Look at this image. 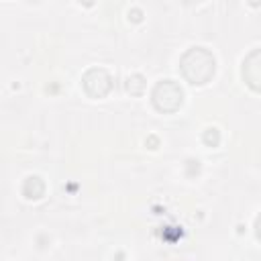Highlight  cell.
<instances>
[{
	"label": "cell",
	"mask_w": 261,
	"mask_h": 261,
	"mask_svg": "<svg viewBox=\"0 0 261 261\" xmlns=\"http://www.w3.org/2000/svg\"><path fill=\"white\" fill-rule=\"evenodd\" d=\"M179 69L184 77L194 86H204L212 80L216 71L214 55L204 47H192L188 49L179 59Z\"/></svg>",
	"instance_id": "cell-1"
},
{
	"label": "cell",
	"mask_w": 261,
	"mask_h": 261,
	"mask_svg": "<svg viewBox=\"0 0 261 261\" xmlns=\"http://www.w3.org/2000/svg\"><path fill=\"white\" fill-rule=\"evenodd\" d=\"M181 102H184V92L173 80H163V82H159L155 86V90H153V106L159 112L171 114V112L179 110Z\"/></svg>",
	"instance_id": "cell-2"
},
{
	"label": "cell",
	"mask_w": 261,
	"mask_h": 261,
	"mask_svg": "<svg viewBox=\"0 0 261 261\" xmlns=\"http://www.w3.org/2000/svg\"><path fill=\"white\" fill-rule=\"evenodd\" d=\"M82 84H84L86 94L92 96V98H104L112 90V77L102 67H94V69L86 71Z\"/></svg>",
	"instance_id": "cell-3"
},
{
	"label": "cell",
	"mask_w": 261,
	"mask_h": 261,
	"mask_svg": "<svg viewBox=\"0 0 261 261\" xmlns=\"http://www.w3.org/2000/svg\"><path fill=\"white\" fill-rule=\"evenodd\" d=\"M243 80L251 90L261 94V47L243 59Z\"/></svg>",
	"instance_id": "cell-4"
},
{
	"label": "cell",
	"mask_w": 261,
	"mask_h": 261,
	"mask_svg": "<svg viewBox=\"0 0 261 261\" xmlns=\"http://www.w3.org/2000/svg\"><path fill=\"white\" fill-rule=\"evenodd\" d=\"M43 192H45V184H43L37 175L27 177V181H24V186H22V194H24L29 200H39V198L43 196Z\"/></svg>",
	"instance_id": "cell-5"
},
{
	"label": "cell",
	"mask_w": 261,
	"mask_h": 261,
	"mask_svg": "<svg viewBox=\"0 0 261 261\" xmlns=\"http://www.w3.org/2000/svg\"><path fill=\"white\" fill-rule=\"evenodd\" d=\"M143 77L141 75H133V77H128V92L130 94H141L143 92Z\"/></svg>",
	"instance_id": "cell-6"
},
{
	"label": "cell",
	"mask_w": 261,
	"mask_h": 261,
	"mask_svg": "<svg viewBox=\"0 0 261 261\" xmlns=\"http://www.w3.org/2000/svg\"><path fill=\"white\" fill-rule=\"evenodd\" d=\"M218 139H220V137H218V130H216V128H208V133L204 135V141H206L208 145H212V147L218 145Z\"/></svg>",
	"instance_id": "cell-7"
},
{
	"label": "cell",
	"mask_w": 261,
	"mask_h": 261,
	"mask_svg": "<svg viewBox=\"0 0 261 261\" xmlns=\"http://www.w3.org/2000/svg\"><path fill=\"white\" fill-rule=\"evenodd\" d=\"M255 232H257V239L261 241V214H259V218H257V222H255Z\"/></svg>",
	"instance_id": "cell-8"
}]
</instances>
